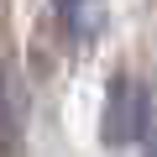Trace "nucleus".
I'll return each instance as SVG.
<instances>
[{
	"label": "nucleus",
	"mask_w": 157,
	"mask_h": 157,
	"mask_svg": "<svg viewBox=\"0 0 157 157\" xmlns=\"http://www.w3.org/2000/svg\"><path fill=\"white\" fill-rule=\"evenodd\" d=\"M52 11L73 42H94L105 32V0H52Z\"/></svg>",
	"instance_id": "2"
},
{
	"label": "nucleus",
	"mask_w": 157,
	"mask_h": 157,
	"mask_svg": "<svg viewBox=\"0 0 157 157\" xmlns=\"http://www.w3.org/2000/svg\"><path fill=\"white\" fill-rule=\"evenodd\" d=\"M147 157H157V126L147 131Z\"/></svg>",
	"instance_id": "3"
},
{
	"label": "nucleus",
	"mask_w": 157,
	"mask_h": 157,
	"mask_svg": "<svg viewBox=\"0 0 157 157\" xmlns=\"http://www.w3.org/2000/svg\"><path fill=\"white\" fill-rule=\"evenodd\" d=\"M105 147H131L147 136V94L131 84V78H110V100H105V121H100Z\"/></svg>",
	"instance_id": "1"
}]
</instances>
